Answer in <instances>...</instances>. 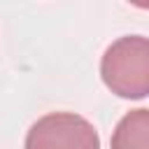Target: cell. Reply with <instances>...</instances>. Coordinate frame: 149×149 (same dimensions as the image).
<instances>
[{
    "mask_svg": "<svg viewBox=\"0 0 149 149\" xmlns=\"http://www.w3.org/2000/svg\"><path fill=\"white\" fill-rule=\"evenodd\" d=\"M100 77L119 98L149 95V37L123 35L114 40L102 54Z\"/></svg>",
    "mask_w": 149,
    "mask_h": 149,
    "instance_id": "1",
    "label": "cell"
},
{
    "mask_svg": "<svg viewBox=\"0 0 149 149\" xmlns=\"http://www.w3.org/2000/svg\"><path fill=\"white\" fill-rule=\"evenodd\" d=\"M112 149H149V109H130L116 123L112 140Z\"/></svg>",
    "mask_w": 149,
    "mask_h": 149,
    "instance_id": "3",
    "label": "cell"
},
{
    "mask_svg": "<svg viewBox=\"0 0 149 149\" xmlns=\"http://www.w3.org/2000/svg\"><path fill=\"white\" fill-rule=\"evenodd\" d=\"M26 149H100V135L79 114L51 112L30 126Z\"/></svg>",
    "mask_w": 149,
    "mask_h": 149,
    "instance_id": "2",
    "label": "cell"
}]
</instances>
